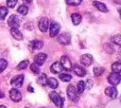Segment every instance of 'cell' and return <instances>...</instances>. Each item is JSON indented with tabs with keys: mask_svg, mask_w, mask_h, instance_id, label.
I'll return each mask as SVG.
<instances>
[{
	"mask_svg": "<svg viewBox=\"0 0 121 108\" xmlns=\"http://www.w3.org/2000/svg\"><path fill=\"white\" fill-rule=\"evenodd\" d=\"M112 42L115 45H121V35H114L112 37Z\"/></svg>",
	"mask_w": 121,
	"mask_h": 108,
	"instance_id": "cell-29",
	"label": "cell"
},
{
	"mask_svg": "<svg viewBox=\"0 0 121 108\" xmlns=\"http://www.w3.org/2000/svg\"><path fill=\"white\" fill-rule=\"evenodd\" d=\"M0 108H7L6 106H4V105H0Z\"/></svg>",
	"mask_w": 121,
	"mask_h": 108,
	"instance_id": "cell-40",
	"label": "cell"
},
{
	"mask_svg": "<svg viewBox=\"0 0 121 108\" xmlns=\"http://www.w3.org/2000/svg\"><path fill=\"white\" fill-rule=\"evenodd\" d=\"M119 51H120V53H121V48H120V49H119Z\"/></svg>",
	"mask_w": 121,
	"mask_h": 108,
	"instance_id": "cell-41",
	"label": "cell"
},
{
	"mask_svg": "<svg viewBox=\"0 0 121 108\" xmlns=\"http://www.w3.org/2000/svg\"><path fill=\"white\" fill-rule=\"evenodd\" d=\"M27 90H28L29 92H34V89H33V88H32V87H31L30 85L28 86V88H27Z\"/></svg>",
	"mask_w": 121,
	"mask_h": 108,
	"instance_id": "cell-36",
	"label": "cell"
},
{
	"mask_svg": "<svg viewBox=\"0 0 121 108\" xmlns=\"http://www.w3.org/2000/svg\"><path fill=\"white\" fill-rule=\"evenodd\" d=\"M49 98L50 99L53 101V103L58 106L59 108H62L63 107V103H64V99L62 97H60L57 92H51L49 93Z\"/></svg>",
	"mask_w": 121,
	"mask_h": 108,
	"instance_id": "cell-1",
	"label": "cell"
},
{
	"mask_svg": "<svg viewBox=\"0 0 121 108\" xmlns=\"http://www.w3.org/2000/svg\"><path fill=\"white\" fill-rule=\"evenodd\" d=\"M60 29V25L58 24L57 22H52L49 27V34L50 37H55L59 34V31Z\"/></svg>",
	"mask_w": 121,
	"mask_h": 108,
	"instance_id": "cell-6",
	"label": "cell"
},
{
	"mask_svg": "<svg viewBox=\"0 0 121 108\" xmlns=\"http://www.w3.org/2000/svg\"><path fill=\"white\" fill-rule=\"evenodd\" d=\"M46 84H47L50 88H52V89H56V88L58 87V85H59L58 81H57L55 78H48Z\"/></svg>",
	"mask_w": 121,
	"mask_h": 108,
	"instance_id": "cell-20",
	"label": "cell"
},
{
	"mask_svg": "<svg viewBox=\"0 0 121 108\" xmlns=\"http://www.w3.org/2000/svg\"><path fill=\"white\" fill-rule=\"evenodd\" d=\"M72 67H73L74 73H75L77 76H78V77H84V76L86 75V70H85L84 67H82V66H80V65H78V64H76V65H74V66H72Z\"/></svg>",
	"mask_w": 121,
	"mask_h": 108,
	"instance_id": "cell-15",
	"label": "cell"
},
{
	"mask_svg": "<svg viewBox=\"0 0 121 108\" xmlns=\"http://www.w3.org/2000/svg\"><path fill=\"white\" fill-rule=\"evenodd\" d=\"M104 71H105V69L103 67H97V66L94 67V70H93L95 76H101L104 73Z\"/></svg>",
	"mask_w": 121,
	"mask_h": 108,
	"instance_id": "cell-27",
	"label": "cell"
},
{
	"mask_svg": "<svg viewBox=\"0 0 121 108\" xmlns=\"http://www.w3.org/2000/svg\"><path fill=\"white\" fill-rule=\"evenodd\" d=\"M84 89H85V82L83 81H79L77 85V92L78 94H81V93H83Z\"/></svg>",
	"mask_w": 121,
	"mask_h": 108,
	"instance_id": "cell-22",
	"label": "cell"
},
{
	"mask_svg": "<svg viewBox=\"0 0 121 108\" xmlns=\"http://www.w3.org/2000/svg\"><path fill=\"white\" fill-rule=\"evenodd\" d=\"M10 33L16 40H23V34L21 33V31L18 28H11Z\"/></svg>",
	"mask_w": 121,
	"mask_h": 108,
	"instance_id": "cell-19",
	"label": "cell"
},
{
	"mask_svg": "<svg viewBox=\"0 0 121 108\" xmlns=\"http://www.w3.org/2000/svg\"><path fill=\"white\" fill-rule=\"evenodd\" d=\"M59 77H60V79L62 81H64V82H68V81H70L72 80V76L69 75V74H66V73L60 74Z\"/></svg>",
	"mask_w": 121,
	"mask_h": 108,
	"instance_id": "cell-23",
	"label": "cell"
},
{
	"mask_svg": "<svg viewBox=\"0 0 121 108\" xmlns=\"http://www.w3.org/2000/svg\"><path fill=\"white\" fill-rule=\"evenodd\" d=\"M93 56L90 54H83L80 57V63L84 66H89L93 63Z\"/></svg>",
	"mask_w": 121,
	"mask_h": 108,
	"instance_id": "cell-9",
	"label": "cell"
},
{
	"mask_svg": "<svg viewBox=\"0 0 121 108\" xmlns=\"http://www.w3.org/2000/svg\"><path fill=\"white\" fill-rule=\"evenodd\" d=\"M8 14V9L6 7H0V19L4 20Z\"/></svg>",
	"mask_w": 121,
	"mask_h": 108,
	"instance_id": "cell-28",
	"label": "cell"
},
{
	"mask_svg": "<svg viewBox=\"0 0 121 108\" xmlns=\"http://www.w3.org/2000/svg\"><path fill=\"white\" fill-rule=\"evenodd\" d=\"M24 2H25V3H31L32 0H24Z\"/></svg>",
	"mask_w": 121,
	"mask_h": 108,
	"instance_id": "cell-38",
	"label": "cell"
},
{
	"mask_svg": "<svg viewBox=\"0 0 121 108\" xmlns=\"http://www.w3.org/2000/svg\"><path fill=\"white\" fill-rule=\"evenodd\" d=\"M49 27V21L46 17H42L39 21V28L42 32H46Z\"/></svg>",
	"mask_w": 121,
	"mask_h": 108,
	"instance_id": "cell-8",
	"label": "cell"
},
{
	"mask_svg": "<svg viewBox=\"0 0 121 108\" xmlns=\"http://www.w3.org/2000/svg\"><path fill=\"white\" fill-rule=\"evenodd\" d=\"M87 85H86V87L88 88V89H90L92 86H93V84H94V82H93V80H91V79H89V80H87Z\"/></svg>",
	"mask_w": 121,
	"mask_h": 108,
	"instance_id": "cell-35",
	"label": "cell"
},
{
	"mask_svg": "<svg viewBox=\"0 0 121 108\" xmlns=\"http://www.w3.org/2000/svg\"><path fill=\"white\" fill-rule=\"evenodd\" d=\"M17 1L18 0H7V6L9 7V8H14L15 7V5L17 4Z\"/></svg>",
	"mask_w": 121,
	"mask_h": 108,
	"instance_id": "cell-34",
	"label": "cell"
},
{
	"mask_svg": "<svg viewBox=\"0 0 121 108\" xmlns=\"http://www.w3.org/2000/svg\"><path fill=\"white\" fill-rule=\"evenodd\" d=\"M118 12H119V15H120V17H121V8L118 9Z\"/></svg>",
	"mask_w": 121,
	"mask_h": 108,
	"instance_id": "cell-39",
	"label": "cell"
},
{
	"mask_svg": "<svg viewBox=\"0 0 121 108\" xmlns=\"http://www.w3.org/2000/svg\"><path fill=\"white\" fill-rule=\"evenodd\" d=\"M67 96L68 99L72 101H77L78 99V92L76 90V88L74 87V85L70 84L67 87Z\"/></svg>",
	"mask_w": 121,
	"mask_h": 108,
	"instance_id": "cell-3",
	"label": "cell"
},
{
	"mask_svg": "<svg viewBox=\"0 0 121 108\" xmlns=\"http://www.w3.org/2000/svg\"><path fill=\"white\" fill-rule=\"evenodd\" d=\"M93 5H94L98 10H100V11H102V12H108V8L106 7L105 4H103V3H101V2H98V1H94V2H93Z\"/></svg>",
	"mask_w": 121,
	"mask_h": 108,
	"instance_id": "cell-16",
	"label": "cell"
},
{
	"mask_svg": "<svg viewBox=\"0 0 121 108\" xmlns=\"http://www.w3.org/2000/svg\"><path fill=\"white\" fill-rule=\"evenodd\" d=\"M46 58H47L46 54H44V53H39V54H37L34 57V63H36L37 65H42V64L44 63Z\"/></svg>",
	"mask_w": 121,
	"mask_h": 108,
	"instance_id": "cell-12",
	"label": "cell"
},
{
	"mask_svg": "<svg viewBox=\"0 0 121 108\" xmlns=\"http://www.w3.org/2000/svg\"><path fill=\"white\" fill-rule=\"evenodd\" d=\"M23 82H24V75H18V76L12 78L10 81V83L16 88L21 87L23 85Z\"/></svg>",
	"mask_w": 121,
	"mask_h": 108,
	"instance_id": "cell-10",
	"label": "cell"
},
{
	"mask_svg": "<svg viewBox=\"0 0 121 108\" xmlns=\"http://www.w3.org/2000/svg\"><path fill=\"white\" fill-rule=\"evenodd\" d=\"M28 63H28L27 60H24V61H22L21 63H19V64L17 65V69H18V70H23V69H25V68L27 67Z\"/></svg>",
	"mask_w": 121,
	"mask_h": 108,
	"instance_id": "cell-26",
	"label": "cell"
},
{
	"mask_svg": "<svg viewBox=\"0 0 121 108\" xmlns=\"http://www.w3.org/2000/svg\"><path fill=\"white\" fill-rule=\"evenodd\" d=\"M105 94L108 96V97H110L111 99H115L116 97H117V89L114 87V86H110V87H107L106 89H105Z\"/></svg>",
	"mask_w": 121,
	"mask_h": 108,
	"instance_id": "cell-13",
	"label": "cell"
},
{
	"mask_svg": "<svg viewBox=\"0 0 121 108\" xmlns=\"http://www.w3.org/2000/svg\"><path fill=\"white\" fill-rule=\"evenodd\" d=\"M112 72L120 73L121 72V63H119V62L113 63L112 64Z\"/></svg>",
	"mask_w": 121,
	"mask_h": 108,
	"instance_id": "cell-21",
	"label": "cell"
},
{
	"mask_svg": "<svg viewBox=\"0 0 121 108\" xmlns=\"http://www.w3.org/2000/svg\"><path fill=\"white\" fill-rule=\"evenodd\" d=\"M9 98L12 101L14 102H19L22 99V94L21 92L16 89V88H12L9 90Z\"/></svg>",
	"mask_w": 121,
	"mask_h": 108,
	"instance_id": "cell-5",
	"label": "cell"
},
{
	"mask_svg": "<svg viewBox=\"0 0 121 108\" xmlns=\"http://www.w3.org/2000/svg\"><path fill=\"white\" fill-rule=\"evenodd\" d=\"M108 81H109L112 86H115V85L119 84V82L121 81V75H120L119 73L112 72V73L108 76Z\"/></svg>",
	"mask_w": 121,
	"mask_h": 108,
	"instance_id": "cell-2",
	"label": "cell"
},
{
	"mask_svg": "<svg viewBox=\"0 0 121 108\" xmlns=\"http://www.w3.org/2000/svg\"><path fill=\"white\" fill-rule=\"evenodd\" d=\"M120 101H121V98H120Z\"/></svg>",
	"mask_w": 121,
	"mask_h": 108,
	"instance_id": "cell-42",
	"label": "cell"
},
{
	"mask_svg": "<svg viewBox=\"0 0 121 108\" xmlns=\"http://www.w3.org/2000/svg\"><path fill=\"white\" fill-rule=\"evenodd\" d=\"M43 108H44V107H43Z\"/></svg>",
	"mask_w": 121,
	"mask_h": 108,
	"instance_id": "cell-43",
	"label": "cell"
},
{
	"mask_svg": "<svg viewBox=\"0 0 121 108\" xmlns=\"http://www.w3.org/2000/svg\"><path fill=\"white\" fill-rule=\"evenodd\" d=\"M38 83L41 84V85H43V86L46 85V83H47V77H46L45 74H42V75L39 77V79H38Z\"/></svg>",
	"mask_w": 121,
	"mask_h": 108,
	"instance_id": "cell-24",
	"label": "cell"
},
{
	"mask_svg": "<svg viewBox=\"0 0 121 108\" xmlns=\"http://www.w3.org/2000/svg\"><path fill=\"white\" fill-rule=\"evenodd\" d=\"M71 20L75 26H78L81 22V15L79 13H73L71 15Z\"/></svg>",
	"mask_w": 121,
	"mask_h": 108,
	"instance_id": "cell-18",
	"label": "cell"
},
{
	"mask_svg": "<svg viewBox=\"0 0 121 108\" xmlns=\"http://www.w3.org/2000/svg\"><path fill=\"white\" fill-rule=\"evenodd\" d=\"M65 1H66V3H67L68 5H71V6H78V5H79V4L81 3L82 0H65Z\"/></svg>",
	"mask_w": 121,
	"mask_h": 108,
	"instance_id": "cell-33",
	"label": "cell"
},
{
	"mask_svg": "<svg viewBox=\"0 0 121 108\" xmlns=\"http://www.w3.org/2000/svg\"><path fill=\"white\" fill-rule=\"evenodd\" d=\"M104 48H105V50H106L108 53H113V52H114V48H113V46H112L111 44H105Z\"/></svg>",
	"mask_w": 121,
	"mask_h": 108,
	"instance_id": "cell-32",
	"label": "cell"
},
{
	"mask_svg": "<svg viewBox=\"0 0 121 108\" xmlns=\"http://www.w3.org/2000/svg\"><path fill=\"white\" fill-rule=\"evenodd\" d=\"M58 42L60 44V45H67L70 44L71 42V35L68 33V32H63L61 34H60L57 38Z\"/></svg>",
	"mask_w": 121,
	"mask_h": 108,
	"instance_id": "cell-4",
	"label": "cell"
},
{
	"mask_svg": "<svg viewBox=\"0 0 121 108\" xmlns=\"http://www.w3.org/2000/svg\"><path fill=\"white\" fill-rule=\"evenodd\" d=\"M29 46L32 49H41L43 46V43L42 41H39V40H34V41L30 42Z\"/></svg>",
	"mask_w": 121,
	"mask_h": 108,
	"instance_id": "cell-17",
	"label": "cell"
},
{
	"mask_svg": "<svg viewBox=\"0 0 121 108\" xmlns=\"http://www.w3.org/2000/svg\"><path fill=\"white\" fill-rule=\"evenodd\" d=\"M30 70H31L34 74H39V73H40L39 65H37L36 63H31V64H30Z\"/></svg>",
	"mask_w": 121,
	"mask_h": 108,
	"instance_id": "cell-31",
	"label": "cell"
},
{
	"mask_svg": "<svg viewBox=\"0 0 121 108\" xmlns=\"http://www.w3.org/2000/svg\"><path fill=\"white\" fill-rule=\"evenodd\" d=\"M60 64L63 67V69L65 70H71L72 69V63L71 61L69 60V58L67 56H61L60 57Z\"/></svg>",
	"mask_w": 121,
	"mask_h": 108,
	"instance_id": "cell-11",
	"label": "cell"
},
{
	"mask_svg": "<svg viewBox=\"0 0 121 108\" xmlns=\"http://www.w3.org/2000/svg\"><path fill=\"white\" fill-rule=\"evenodd\" d=\"M8 66V62L5 59H0V73L3 72Z\"/></svg>",
	"mask_w": 121,
	"mask_h": 108,
	"instance_id": "cell-30",
	"label": "cell"
},
{
	"mask_svg": "<svg viewBox=\"0 0 121 108\" xmlns=\"http://www.w3.org/2000/svg\"><path fill=\"white\" fill-rule=\"evenodd\" d=\"M17 11H18L20 14H22V15H26V14L28 12V8H27L26 5H21V6H19V8L17 9Z\"/></svg>",
	"mask_w": 121,
	"mask_h": 108,
	"instance_id": "cell-25",
	"label": "cell"
},
{
	"mask_svg": "<svg viewBox=\"0 0 121 108\" xmlns=\"http://www.w3.org/2000/svg\"><path fill=\"white\" fill-rule=\"evenodd\" d=\"M4 97H5V95H4V93H2V92L0 91V99H1V98H4Z\"/></svg>",
	"mask_w": 121,
	"mask_h": 108,
	"instance_id": "cell-37",
	"label": "cell"
},
{
	"mask_svg": "<svg viewBox=\"0 0 121 108\" xmlns=\"http://www.w3.org/2000/svg\"><path fill=\"white\" fill-rule=\"evenodd\" d=\"M62 70H63V67L61 66L60 63H59V62H56V63H52L51 66H50V71L54 74H60V72Z\"/></svg>",
	"mask_w": 121,
	"mask_h": 108,
	"instance_id": "cell-14",
	"label": "cell"
},
{
	"mask_svg": "<svg viewBox=\"0 0 121 108\" xmlns=\"http://www.w3.org/2000/svg\"><path fill=\"white\" fill-rule=\"evenodd\" d=\"M8 25L11 27V28H18L19 26H20V21H19V18L18 16L16 15H11L9 20H8Z\"/></svg>",
	"mask_w": 121,
	"mask_h": 108,
	"instance_id": "cell-7",
	"label": "cell"
}]
</instances>
